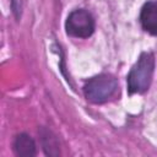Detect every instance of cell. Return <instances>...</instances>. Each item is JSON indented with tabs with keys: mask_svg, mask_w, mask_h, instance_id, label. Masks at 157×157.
<instances>
[{
	"mask_svg": "<svg viewBox=\"0 0 157 157\" xmlns=\"http://www.w3.org/2000/svg\"><path fill=\"white\" fill-rule=\"evenodd\" d=\"M155 69L152 53H142L128 75V91L130 94L144 93L148 90Z\"/></svg>",
	"mask_w": 157,
	"mask_h": 157,
	"instance_id": "6da1fadb",
	"label": "cell"
},
{
	"mask_svg": "<svg viewBox=\"0 0 157 157\" xmlns=\"http://www.w3.org/2000/svg\"><path fill=\"white\" fill-rule=\"evenodd\" d=\"M118 90V81L114 76L101 74L90 78L85 86L83 92L86 98L92 103H104L112 98Z\"/></svg>",
	"mask_w": 157,
	"mask_h": 157,
	"instance_id": "7a4b0ae2",
	"label": "cell"
},
{
	"mask_svg": "<svg viewBox=\"0 0 157 157\" xmlns=\"http://www.w3.org/2000/svg\"><path fill=\"white\" fill-rule=\"evenodd\" d=\"M65 27L67 34L72 37L88 38L94 31V18L88 11L77 9L70 12L66 18Z\"/></svg>",
	"mask_w": 157,
	"mask_h": 157,
	"instance_id": "3957f363",
	"label": "cell"
},
{
	"mask_svg": "<svg viewBox=\"0 0 157 157\" xmlns=\"http://www.w3.org/2000/svg\"><path fill=\"white\" fill-rule=\"evenodd\" d=\"M142 28L152 36H157V0L147 1L140 13Z\"/></svg>",
	"mask_w": 157,
	"mask_h": 157,
	"instance_id": "277c9868",
	"label": "cell"
},
{
	"mask_svg": "<svg viewBox=\"0 0 157 157\" xmlns=\"http://www.w3.org/2000/svg\"><path fill=\"white\" fill-rule=\"evenodd\" d=\"M13 151L17 156L31 157L36 155V144L27 134H18L13 140Z\"/></svg>",
	"mask_w": 157,
	"mask_h": 157,
	"instance_id": "5b68a950",
	"label": "cell"
},
{
	"mask_svg": "<svg viewBox=\"0 0 157 157\" xmlns=\"http://www.w3.org/2000/svg\"><path fill=\"white\" fill-rule=\"evenodd\" d=\"M40 136H42V144H43V148L45 155L48 156H59V144L56 137L52 134V131L47 130V129H42L40 131Z\"/></svg>",
	"mask_w": 157,
	"mask_h": 157,
	"instance_id": "8992f818",
	"label": "cell"
},
{
	"mask_svg": "<svg viewBox=\"0 0 157 157\" xmlns=\"http://www.w3.org/2000/svg\"><path fill=\"white\" fill-rule=\"evenodd\" d=\"M12 10H13V13L16 16V18H20L21 16V9H22V5H21V0H12Z\"/></svg>",
	"mask_w": 157,
	"mask_h": 157,
	"instance_id": "52a82bcc",
	"label": "cell"
}]
</instances>
